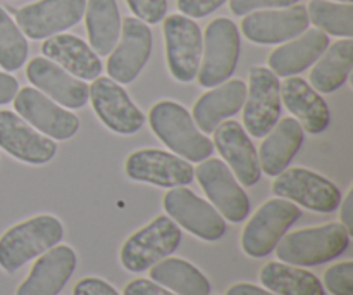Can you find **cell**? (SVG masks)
Instances as JSON below:
<instances>
[{
    "mask_svg": "<svg viewBox=\"0 0 353 295\" xmlns=\"http://www.w3.org/2000/svg\"><path fill=\"white\" fill-rule=\"evenodd\" d=\"M309 21L321 31L334 37H353V6L352 3H334L330 0H310Z\"/></svg>",
    "mask_w": 353,
    "mask_h": 295,
    "instance_id": "cell-31",
    "label": "cell"
},
{
    "mask_svg": "<svg viewBox=\"0 0 353 295\" xmlns=\"http://www.w3.org/2000/svg\"><path fill=\"white\" fill-rule=\"evenodd\" d=\"M247 97L241 79H230L203 93L193 106V121L202 133H214L217 124L240 113Z\"/></svg>",
    "mask_w": 353,
    "mask_h": 295,
    "instance_id": "cell-22",
    "label": "cell"
},
{
    "mask_svg": "<svg viewBox=\"0 0 353 295\" xmlns=\"http://www.w3.org/2000/svg\"><path fill=\"white\" fill-rule=\"evenodd\" d=\"M259 151L261 171L269 176H278L285 171L303 144V128L295 117H285L265 135Z\"/></svg>",
    "mask_w": 353,
    "mask_h": 295,
    "instance_id": "cell-26",
    "label": "cell"
},
{
    "mask_svg": "<svg viewBox=\"0 0 353 295\" xmlns=\"http://www.w3.org/2000/svg\"><path fill=\"white\" fill-rule=\"evenodd\" d=\"M28 52L26 37L9 12L0 7V66L6 71H16L26 62Z\"/></svg>",
    "mask_w": 353,
    "mask_h": 295,
    "instance_id": "cell-32",
    "label": "cell"
},
{
    "mask_svg": "<svg viewBox=\"0 0 353 295\" xmlns=\"http://www.w3.org/2000/svg\"><path fill=\"white\" fill-rule=\"evenodd\" d=\"M121 40L110 52L107 73L110 79L126 85L138 78L152 52V31L138 17H126L121 26Z\"/></svg>",
    "mask_w": 353,
    "mask_h": 295,
    "instance_id": "cell-16",
    "label": "cell"
},
{
    "mask_svg": "<svg viewBox=\"0 0 353 295\" xmlns=\"http://www.w3.org/2000/svg\"><path fill=\"white\" fill-rule=\"evenodd\" d=\"M226 295H276L269 290L261 289L257 285H252V283H234L228 289Z\"/></svg>",
    "mask_w": 353,
    "mask_h": 295,
    "instance_id": "cell-41",
    "label": "cell"
},
{
    "mask_svg": "<svg viewBox=\"0 0 353 295\" xmlns=\"http://www.w3.org/2000/svg\"><path fill=\"white\" fill-rule=\"evenodd\" d=\"M134 16L147 24L161 23L168 12V0H126Z\"/></svg>",
    "mask_w": 353,
    "mask_h": 295,
    "instance_id": "cell-34",
    "label": "cell"
},
{
    "mask_svg": "<svg viewBox=\"0 0 353 295\" xmlns=\"http://www.w3.org/2000/svg\"><path fill=\"white\" fill-rule=\"evenodd\" d=\"M324 285L333 295H353V263L343 261L327 268Z\"/></svg>",
    "mask_w": 353,
    "mask_h": 295,
    "instance_id": "cell-33",
    "label": "cell"
},
{
    "mask_svg": "<svg viewBox=\"0 0 353 295\" xmlns=\"http://www.w3.org/2000/svg\"><path fill=\"white\" fill-rule=\"evenodd\" d=\"M281 116V83L268 68H252L248 73L247 97L243 104L245 130L262 138L276 126Z\"/></svg>",
    "mask_w": 353,
    "mask_h": 295,
    "instance_id": "cell-7",
    "label": "cell"
},
{
    "mask_svg": "<svg viewBox=\"0 0 353 295\" xmlns=\"http://www.w3.org/2000/svg\"><path fill=\"white\" fill-rule=\"evenodd\" d=\"M78 258L69 245H55L37 259L16 295H57L74 273Z\"/></svg>",
    "mask_w": 353,
    "mask_h": 295,
    "instance_id": "cell-21",
    "label": "cell"
},
{
    "mask_svg": "<svg viewBox=\"0 0 353 295\" xmlns=\"http://www.w3.org/2000/svg\"><path fill=\"white\" fill-rule=\"evenodd\" d=\"M338 2H345V3H352V0H338Z\"/></svg>",
    "mask_w": 353,
    "mask_h": 295,
    "instance_id": "cell-42",
    "label": "cell"
},
{
    "mask_svg": "<svg viewBox=\"0 0 353 295\" xmlns=\"http://www.w3.org/2000/svg\"><path fill=\"white\" fill-rule=\"evenodd\" d=\"M281 102L309 133H323L330 126V107L319 92L300 76H288L281 85Z\"/></svg>",
    "mask_w": 353,
    "mask_h": 295,
    "instance_id": "cell-24",
    "label": "cell"
},
{
    "mask_svg": "<svg viewBox=\"0 0 353 295\" xmlns=\"http://www.w3.org/2000/svg\"><path fill=\"white\" fill-rule=\"evenodd\" d=\"M86 31L97 55H109L121 37V14L116 0H86Z\"/></svg>",
    "mask_w": 353,
    "mask_h": 295,
    "instance_id": "cell-28",
    "label": "cell"
},
{
    "mask_svg": "<svg viewBox=\"0 0 353 295\" xmlns=\"http://www.w3.org/2000/svg\"><path fill=\"white\" fill-rule=\"evenodd\" d=\"M214 147L217 149L228 168L245 187H254L261 180V164L254 144L240 123L233 120L223 121L214 130Z\"/></svg>",
    "mask_w": 353,
    "mask_h": 295,
    "instance_id": "cell-20",
    "label": "cell"
},
{
    "mask_svg": "<svg viewBox=\"0 0 353 295\" xmlns=\"http://www.w3.org/2000/svg\"><path fill=\"white\" fill-rule=\"evenodd\" d=\"M353 66L352 38L334 41L316 61L310 71V86L319 93H333L345 85Z\"/></svg>",
    "mask_w": 353,
    "mask_h": 295,
    "instance_id": "cell-27",
    "label": "cell"
},
{
    "mask_svg": "<svg viewBox=\"0 0 353 295\" xmlns=\"http://www.w3.org/2000/svg\"><path fill=\"white\" fill-rule=\"evenodd\" d=\"M299 0H230L231 12L236 16H245L259 9H276V7L295 6Z\"/></svg>",
    "mask_w": 353,
    "mask_h": 295,
    "instance_id": "cell-35",
    "label": "cell"
},
{
    "mask_svg": "<svg viewBox=\"0 0 353 295\" xmlns=\"http://www.w3.org/2000/svg\"><path fill=\"white\" fill-rule=\"evenodd\" d=\"M41 54L79 79H95L102 73V62L86 41L69 33L48 37L41 45Z\"/></svg>",
    "mask_w": 353,
    "mask_h": 295,
    "instance_id": "cell-23",
    "label": "cell"
},
{
    "mask_svg": "<svg viewBox=\"0 0 353 295\" xmlns=\"http://www.w3.org/2000/svg\"><path fill=\"white\" fill-rule=\"evenodd\" d=\"M307 7L290 6L286 9L255 10L241 21L245 38L254 44L274 45L300 37L309 28Z\"/></svg>",
    "mask_w": 353,
    "mask_h": 295,
    "instance_id": "cell-17",
    "label": "cell"
},
{
    "mask_svg": "<svg viewBox=\"0 0 353 295\" xmlns=\"http://www.w3.org/2000/svg\"><path fill=\"white\" fill-rule=\"evenodd\" d=\"M226 0H178V9L186 17H205L219 9Z\"/></svg>",
    "mask_w": 353,
    "mask_h": 295,
    "instance_id": "cell-36",
    "label": "cell"
},
{
    "mask_svg": "<svg viewBox=\"0 0 353 295\" xmlns=\"http://www.w3.org/2000/svg\"><path fill=\"white\" fill-rule=\"evenodd\" d=\"M302 216L296 204L286 199H271L259 207L241 234V249L250 258H265L279 244L286 231Z\"/></svg>",
    "mask_w": 353,
    "mask_h": 295,
    "instance_id": "cell-5",
    "label": "cell"
},
{
    "mask_svg": "<svg viewBox=\"0 0 353 295\" xmlns=\"http://www.w3.org/2000/svg\"><path fill=\"white\" fill-rule=\"evenodd\" d=\"M0 149L26 164H47L57 154V144L34 130L19 114L0 111Z\"/></svg>",
    "mask_w": 353,
    "mask_h": 295,
    "instance_id": "cell-18",
    "label": "cell"
},
{
    "mask_svg": "<svg viewBox=\"0 0 353 295\" xmlns=\"http://www.w3.org/2000/svg\"><path fill=\"white\" fill-rule=\"evenodd\" d=\"M348 245L347 228L341 223H327L285 235L276 245V256L286 265L319 266L340 258Z\"/></svg>",
    "mask_w": 353,
    "mask_h": 295,
    "instance_id": "cell-3",
    "label": "cell"
},
{
    "mask_svg": "<svg viewBox=\"0 0 353 295\" xmlns=\"http://www.w3.org/2000/svg\"><path fill=\"white\" fill-rule=\"evenodd\" d=\"M165 55L169 73L181 83L196 78L202 61V31L199 24L183 14H171L164 19Z\"/></svg>",
    "mask_w": 353,
    "mask_h": 295,
    "instance_id": "cell-10",
    "label": "cell"
},
{
    "mask_svg": "<svg viewBox=\"0 0 353 295\" xmlns=\"http://www.w3.org/2000/svg\"><path fill=\"white\" fill-rule=\"evenodd\" d=\"M330 47V37L321 30L303 31L290 44L281 45L269 55V69L276 76H295L309 69Z\"/></svg>",
    "mask_w": 353,
    "mask_h": 295,
    "instance_id": "cell-25",
    "label": "cell"
},
{
    "mask_svg": "<svg viewBox=\"0 0 353 295\" xmlns=\"http://www.w3.org/2000/svg\"><path fill=\"white\" fill-rule=\"evenodd\" d=\"M203 57L199 68V83L207 88L221 85L233 76L240 59V31L233 21L217 17L207 26Z\"/></svg>",
    "mask_w": 353,
    "mask_h": 295,
    "instance_id": "cell-6",
    "label": "cell"
},
{
    "mask_svg": "<svg viewBox=\"0 0 353 295\" xmlns=\"http://www.w3.org/2000/svg\"><path fill=\"white\" fill-rule=\"evenodd\" d=\"M259 278L269 292L276 295H326L323 283L314 273L281 261L268 263Z\"/></svg>",
    "mask_w": 353,
    "mask_h": 295,
    "instance_id": "cell-29",
    "label": "cell"
},
{
    "mask_svg": "<svg viewBox=\"0 0 353 295\" xmlns=\"http://www.w3.org/2000/svg\"><path fill=\"white\" fill-rule=\"evenodd\" d=\"M17 90H19V83L9 73L0 71V106L3 104H9L10 100H14Z\"/></svg>",
    "mask_w": 353,
    "mask_h": 295,
    "instance_id": "cell-39",
    "label": "cell"
},
{
    "mask_svg": "<svg viewBox=\"0 0 353 295\" xmlns=\"http://www.w3.org/2000/svg\"><path fill=\"white\" fill-rule=\"evenodd\" d=\"M26 76L37 90L55 100L59 106L81 109L88 102V85L83 79L69 75L65 69L47 57L31 59Z\"/></svg>",
    "mask_w": 353,
    "mask_h": 295,
    "instance_id": "cell-19",
    "label": "cell"
},
{
    "mask_svg": "<svg viewBox=\"0 0 353 295\" xmlns=\"http://www.w3.org/2000/svg\"><path fill=\"white\" fill-rule=\"evenodd\" d=\"M85 9L86 0H38L17 10L16 24L24 37L43 40L78 24Z\"/></svg>",
    "mask_w": 353,
    "mask_h": 295,
    "instance_id": "cell-13",
    "label": "cell"
},
{
    "mask_svg": "<svg viewBox=\"0 0 353 295\" xmlns=\"http://www.w3.org/2000/svg\"><path fill=\"white\" fill-rule=\"evenodd\" d=\"M123 295H176V294H172L171 290H165L164 287L155 283L154 280L138 278V280H133V282H130L126 287H124Z\"/></svg>",
    "mask_w": 353,
    "mask_h": 295,
    "instance_id": "cell-38",
    "label": "cell"
},
{
    "mask_svg": "<svg viewBox=\"0 0 353 295\" xmlns=\"http://www.w3.org/2000/svg\"><path fill=\"white\" fill-rule=\"evenodd\" d=\"M14 109L37 131L54 140H69L79 130V120L33 86L17 90Z\"/></svg>",
    "mask_w": 353,
    "mask_h": 295,
    "instance_id": "cell-12",
    "label": "cell"
},
{
    "mask_svg": "<svg viewBox=\"0 0 353 295\" xmlns=\"http://www.w3.org/2000/svg\"><path fill=\"white\" fill-rule=\"evenodd\" d=\"M272 193L316 213H333L340 207L341 192L326 176L307 168H286L272 183Z\"/></svg>",
    "mask_w": 353,
    "mask_h": 295,
    "instance_id": "cell-8",
    "label": "cell"
},
{
    "mask_svg": "<svg viewBox=\"0 0 353 295\" xmlns=\"http://www.w3.org/2000/svg\"><path fill=\"white\" fill-rule=\"evenodd\" d=\"M150 278L176 295H210L207 276L181 258H165L150 268Z\"/></svg>",
    "mask_w": 353,
    "mask_h": 295,
    "instance_id": "cell-30",
    "label": "cell"
},
{
    "mask_svg": "<svg viewBox=\"0 0 353 295\" xmlns=\"http://www.w3.org/2000/svg\"><path fill=\"white\" fill-rule=\"evenodd\" d=\"M148 123L165 147L188 162H202L212 155V140L196 128L192 114L181 104L161 100L148 113Z\"/></svg>",
    "mask_w": 353,
    "mask_h": 295,
    "instance_id": "cell-1",
    "label": "cell"
},
{
    "mask_svg": "<svg viewBox=\"0 0 353 295\" xmlns=\"http://www.w3.org/2000/svg\"><path fill=\"white\" fill-rule=\"evenodd\" d=\"M72 295H119V292L105 280L88 276V278H83L76 283Z\"/></svg>",
    "mask_w": 353,
    "mask_h": 295,
    "instance_id": "cell-37",
    "label": "cell"
},
{
    "mask_svg": "<svg viewBox=\"0 0 353 295\" xmlns=\"http://www.w3.org/2000/svg\"><path fill=\"white\" fill-rule=\"evenodd\" d=\"M62 237L64 227L52 214H40L14 225L0 237V268L7 273L17 272L28 261L55 247Z\"/></svg>",
    "mask_w": 353,
    "mask_h": 295,
    "instance_id": "cell-2",
    "label": "cell"
},
{
    "mask_svg": "<svg viewBox=\"0 0 353 295\" xmlns=\"http://www.w3.org/2000/svg\"><path fill=\"white\" fill-rule=\"evenodd\" d=\"M181 242V230L169 216H157L154 221L134 231L121 249V265L131 273H143L169 258Z\"/></svg>",
    "mask_w": 353,
    "mask_h": 295,
    "instance_id": "cell-4",
    "label": "cell"
},
{
    "mask_svg": "<svg viewBox=\"0 0 353 295\" xmlns=\"http://www.w3.org/2000/svg\"><path fill=\"white\" fill-rule=\"evenodd\" d=\"M88 100L99 120L110 131L119 135H133L143 126L145 116L126 90L110 78H95L88 86Z\"/></svg>",
    "mask_w": 353,
    "mask_h": 295,
    "instance_id": "cell-14",
    "label": "cell"
},
{
    "mask_svg": "<svg viewBox=\"0 0 353 295\" xmlns=\"http://www.w3.org/2000/svg\"><path fill=\"white\" fill-rule=\"evenodd\" d=\"M164 209L176 225L205 242H216L226 234V221L216 207L188 187H174L164 196Z\"/></svg>",
    "mask_w": 353,
    "mask_h": 295,
    "instance_id": "cell-9",
    "label": "cell"
},
{
    "mask_svg": "<svg viewBox=\"0 0 353 295\" xmlns=\"http://www.w3.org/2000/svg\"><path fill=\"white\" fill-rule=\"evenodd\" d=\"M126 175L134 182L162 189L186 187L195 178V168L186 159L161 149H140L126 159Z\"/></svg>",
    "mask_w": 353,
    "mask_h": 295,
    "instance_id": "cell-15",
    "label": "cell"
},
{
    "mask_svg": "<svg viewBox=\"0 0 353 295\" xmlns=\"http://www.w3.org/2000/svg\"><path fill=\"white\" fill-rule=\"evenodd\" d=\"M195 176L217 213L231 223H241L250 213V200L233 171L221 159H205L195 168Z\"/></svg>",
    "mask_w": 353,
    "mask_h": 295,
    "instance_id": "cell-11",
    "label": "cell"
},
{
    "mask_svg": "<svg viewBox=\"0 0 353 295\" xmlns=\"http://www.w3.org/2000/svg\"><path fill=\"white\" fill-rule=\"evenodd\" d=\"M341 204V225L348 230V234H353V190L347 193Z\"/></svg>",
    "mask_w": 353,
    "mask_h": 295,
    "instance_id": "cell-40",
    "label": "cell"
}]
</instances>
